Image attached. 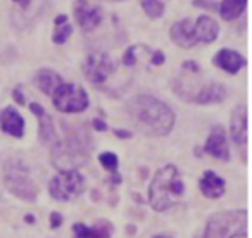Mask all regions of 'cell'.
I'll return each instance as SVG.
<instances>
[{
	"mask_svg": "<svg viewBox=\"0 0 252 238\" xmlns=\"http://www.w3.org/2000/svg\"><path fill=\"white\" fill-rule=\"evenodd\" d=\"M133 126L149 137H166L175 126V112L168 104L152 95H137L126 104Z\"/></svg>",
	"mask_w": 252,
	"mask_h": 238,
	"instance_id": "6da1fadb",
	"label": "cell"
},
{
	"mask_svg": "<svg viewBox=\"0 0 252 238\" xmlns=\"http://www.w3.org/2000/svg\"><path fill=\"white\" fill-rule=\"evenodd\" d=\"M183 195H185V183L175 166L168 164L156 173L149 186V204L156 212L168 210Z\"/></svg>",
	"mask_w": 252,
	"mask_h": 238,
	"instance_id": "7a4b0ae2",
	"label": "cell"
},
{
	"mask_svg": "<svg viewBox=\"0 0 252 238\" xmlns=\"http://www.w3.org/2000/svg\"><path fill=\"white\" fill-rule=\"evenodd\" d=\"M249 212L245 209L220 210L209 216L202 238H240L247 235Z\"/></svg>",
	"mask_w": 252,
	"mask_h": 238,
	"instance_id": "3957f363",
	"label": "cell"
},
{
	"mask_svg": "<svg viewBox=\"0 0 252 238\" xmlns=\"http://www.w3.org/2000/svg\"><path fill=\"white\" fill-rule=\"evenodd\" d=\"M63 128L66 131V138L64 142H61V147L52 157H56L57 154H64L71 162H74L76 166H83L88 161L94 149V142L88 133V130L83 124H69L67 121H63Z\"/></svg>",
	"mask_w": 252,
	"mask_h": 238,
	"instance_id": "277c9868",
	"label": "cell"
},
{
	"mask_svg": "<svg viewBox=\"0 0 252 238\" xmlns=\"http://www.w3.org/2000/svg\"><path fill=\"white\" fill-rule=\"evenodd\" d=\"M85 185H87L85 176L78 169L66 168V169H61L50 179L49 193L57 202H71V200L78 199L85 192Z\"/></svg>",
	"mask_w": 252,
	"mask_h": 238,
	"instance_id": "5b68a950",
	"label": "cell"
},
{
	"mask_svg": "<svg viewBox=\"0 0 252 238\" xmlns=\"http://www.w3.org/2000/svg\"><path fill=\"white\" fill-rule=\"evenodd\" d=\"M54 107L64 114H78L88 107V95L76 83H61L52 93Z\"/></svg>",
	"mask_w": 252,
	"mask_h": 238,
	"instance_id": "8992f818",
	"label": "cell"
},
{
	"mask_svg": "<svg viewBox=\"0 0 252 238\" xmlns=\"http://www.w3.org/2000/svg\"><path fill=\"white\" fill-rule=\"evenodd\" d=\"M116 73V62L105 52H95L87 56L83 62V74L92 85L100 87Z\"/></svg>",
	"mask_w": 252,
	"mask_h": 238,
	"instance_id": "52a82bcc",
	"label": "cell"
},
{
	"mask_svg": "<svg viewBox=\"0 0 252 238\" xmlns=\"http://www.w3.org/2000/svg\"><path fill=\"white\" fill-rule=\"evenodd\" d=\"M30 111L36 116L38 119V138L40 144L45 145V147L50 149V154H56L61 147V138L59 133L56 130V124H54V119L38 102H32L30 104Z\"/></svg>",
	"mask_w": 252,
	"mask_h": 238,
	"instance_id": "ba28073f",
	"label": "cell"
},
{
	"mask_svg": "<svg viewBox=\"0 0 252 238\" xmlns=\"http://www.w3.org/2000/svg\"><path fill=\"white\" fill-rule=\"evenodd\" d=\"M4 185L12 195L25 200V202H35L38 199L36 183L23 173H7L4 176Z\"/></svg>",
	"mask_w": 252,
	"mask_h": 238,
	"instance_id": "9c48e42d",
	"label": "cell"
},
{
	"mask_svg": "<svg viewBox=\"0 0 252 238\" xmlns=\"http://www.w3.org/2000/svg\"><path fill=\"white\" fill-rule=\"evenodd\" d=\"M204 154L211 155V157L218 159V161H223V162H228L231 159L226 133H224V130L221 126H214L213 130H211L209 137H207V140H206V145H204Z\"/></svg>",
	"mask_w": 252,
	"mask_h": 238,
	"instance_id": "30bf717a",
	"label": "cell"
},
{
	"mask_svg": "<svg viewBox=\"0 0 252 238\" xmlns=\"http://www.w3.org/2000/svg\"><path fill=\"white\" fill-rule=\"evenodd\" d=\"M230 137L231 142L238 147H245L249 142V121H247V107L237 105L231 112L230 119Z\"/></svg>",
	"mask_w": 252,
	"mask_h": 238,
	"instance_id": "8fae6325",
	"label": "cell"
},
{
	"mask_svg": "<svg viewBox=\"0 0 252 238\" xmlns=\"http://www.w3.org/2000/svg\"><path fill=\"white\" fill-rule=\"evenodd\" d=\"M74 16L76 21L85 31L95 30L102 21V12L97 5L90 4L88 0H76L74 2Z\"/></svg>",
	"mask_w": 252,
	"mask_h": 238,
	"instance_id": "7c38bea8",
	"label": "cell"
},
{
	"mask_svg": "<svg viewBox=\"0 0 252 238\" xmlns=\"http://www.w3.org/2000/svg\"><path fill=\"white\" fill-rule=\"evenodd\" d=\"M0 130L14 138L25 137V118L18 112V109L7 107L0 109Z\"/></svg>",
	"mask_w": 252,
	"mask_h": 238,
	"instance_id": "4fadbf2b",
	"label": "cell"
},
{
	"mask_svg": "<svg viewBox=\"0 0 252 238\" xmlns=\"http://www.w3.org/2000/svg\"><path fill=\"white\" fill-rule=\"evenodd\" d=\"M199 186H200L202 195L207 197V199H220V197H223L224 192H226V183H224V179L221 178L216 171H213V169L204 171L202 178H200V181H199Z\"/></svg>",
	"mask_w": 252,
	"mask_h": 238,
	"instance_id": "5bb4252c",
	"label": "cell"
},
{
	"mask_svg": "<svg viewBox=\"0 0 252 238\" xmlns=\"http://www.w3.org/2000/svg\"><path fill=\"white\" fill-rule=\"evenodd\" d=\"M169 35H171L173 42L178 47H183V49H192L197 43L195 33H193V21L189 18L182 19V21H176L171 26Z\"/></svg>",
	"mask_w": 252,
	"mask_h": 238,
	"instance_id": "9a60e30c",
	"label": "cell"
},
{
	"mask_svg": "<svg viewBox=\"0 0 252 238\" xmlns=\"http://www.w3.org/2000/svg\"><path fill=\"white\" fill-rule=\"evenodd\" d=\"M74 238H112V224L105 219H100L94 226H87L83 223L73 224Z\"/></svg>",
	"mask_w": 252,
	"mask_h": 238,
	"instance_id": "2e32d148",
	"label": "cell"
},
{
	"mask_svg": "<svg viewBox=\"0 0 252 238\" xmlns=\"http://www.w3.org/2000/svg\"><path fill=\"white\" fill-rule=\"evenodd\" d=\"M226 98V90L224 87H221L220 83H207L199 87V90H195L192 97V102L200 105L207 104H220Z\"/></svg>",
	"mask_w": 252,
	"mask_h": 238,
	"instance_id": "e0dca14e",
	"label": "cell"
},
{
	"mask_svg": "<svg viewBox=\"0 0 252 238\" xmlns=\"http://www.w3.org/2000/svg\"><path fill=\"white\" fill-rule=\"evenodd\" d=\"M214 64H216L218 67H221L223 71H226V73L237 74L238 71L244 67L245 60H244V57H242L238 52H235V50L223 49L216 54V57H214Z\"/></svg>",
	"mask_w": 252,
	"mask_h": 238,
	"instance_id": "ac0fdd59",
	"label": "cell"
},
{
	"mask_svg": "<svg viewBox=\"0 0 252 238\" xmlns=\"http://www.w3.org/2000/svg\"><path fill=\"white\" fill-rule=\"evenodd\" d=\"M220 26L209 16H202L193 23V33H195L197 43H211L213 40H216Z\"/></svg>",
	"mask_w": 252,
	"mask_h": 238,
	"instance_id": "d6986e66",
	"label": "cell"
},
{
	"mask_svg": "<svg viewBox=\"0 0 252 238\" xmlns=\"http://www.w3.org/2000/svg\"><path fill=\"white\" fill-rule=\"evenodd\" d=\"M61 83H63L61 74L52 69H40L35 76V85L38 87V90L43 91L45 95H52Z\"/></svg>",
	"mask_w": 252,
	"mask_h": 238,
	"instance_id": "ffe728a7",
	"label": "cell"
},
{
	"mask_svg": "<svg viewBox=\"0 0 252 238\" xmlns=\"http://www.w3.org/2000/svg\"><path fill=\"white\" fill-rule=\"evenodd\" d=\"M245 5H247V0H221V5H220L221 18L226 19V21L238 18L244 12Z\"/></svg>",
	"mask_w": 252,
	"mask_h": 238,
	"instance_id": "44dd1931",
	"label": "cell"
},
{
	"mask_svg": "<svg viewBox=\"0 0 252 238\" xmlns=\"http://www.w3.org/2000/svg\"><path fill=\"white\" fill-rule=\"evenodd\" d=\"M140 5L145 11V14L152 19L161 18L162 12H164V4H162L161 0H142Z\"/></svg>",
	"mask_w": 252,
	"mask_h": 238,
	"instance_id": "7402d4cb",
	"label": "cell"
},
{
	"mask_svg": "<svg viewBox=\"0 0 252 238\" xmlns=\"http://www.w3.org/2000/svg\"><path fill=\"white\" fill-rule=\"evenodd\" d=\"M98 162L102 164V168L111 173L118 171V168H119V157L114 152H102V154L98 155Z\"/></svg>",
	"mask_w": 252,
	"mask_h": 238,
	"instance_id": "603a6c76",
	"label": "cell"
},
{
	"mask_svg": "<svg viewBox=\"0 0 252 238\" xmlns=\"http://www.w3.org/2000/svg\"><path fill=\"white\" fill-rule=\"evenodd\" d=\"M71 35H73V26L64 23V25L57 26V30L52 35V40H54V43H57V45H63V43L67 42V38H69Z\"/></svg>",
	"mask_w": 252,
	"mask_h": 238,
	"instance_id": "cb8c5ba5",
	"label": "cell"
},
{
	"mask_svg": "<svg viewBox=\"0 0 252 238\" xmlns=\"http://www.w3.org/2000/svg\"><path fill=\"white\" fill-rule=\"evenodd\" d=\"M135 49H137V45L130 47V49L125 52V56H123V64H125V66H128V67L135 66V62H137V57H135Z\"/></svg>",
	"mask_w": 252,
	"mask_h": 238,
	"instance_id": "d4e9b609",
	"label": "cell"
},
{
	"mask_svg": "<svg viewBox=\"0 0 252 238\" xmlns=\"http://www.w3.org/2000/svg\"><path fill=\"white\" fill-rule=\"evenodd\" d=\"M63 226V214H59L57 210L50 212V228L52 230H57V228Z\"/></svg>",
	"mask_w": 252,
	"mask_h": 238,
	"instance_id": "484cf974",
	"label": "cell"
},
{
	"mask_svg": "<svg viewBox=\"0 0 252 238\" xmlns=\"http://www.w3.org/2000/svg\"><path fill=\"white\" fill-rule=\"evenodd\" d=\"M12 98L18 102L19 105H25L26 104V98H25V93H23V87H16L12 90Z\"/></svg>",
	"mask_w": 252,
	"mask_h": 238,
	"instance_id": "4316f807",
	"label": "cell"
},
{
	"mask_svg": "<svg viewBox=\"0 0 252 238\" xmlns=\"http://www.w3.org/2000/svg\"><path fill=\"white\" fill-rule=\"evenodd\" d=\"M182 67H183V71H190V73H193V74H197V73L200 71L199 64H197V62H192V60H187V62H183V64H182Z\"/></svg>",
	"mask_w": 252,
	"mask_h": 238,
	"instance_id": "83f0119b",
	"label": "cell"
},
{
	"mask_svg": "<svg viewBox=\"0 0 252 238\" xmlns=\"http://www.w3.org/2000/svg\"><path fill=\"white\" fill-rule=\"evenodd\" d=\"M152 64H154V66L164 64V54H162V50H156V52L152 54Z\"/></svg>",
	"mask_w": 252,
	"mask_h": 238,
	"instance_id": "f1b7e54d",
	"label": "cell"
},
{
	"mask_svg": "<svg viewBox=\"0 0 252 238\" xmlns=\"http://www.w3.org/2000/svg\"><path fill=\"white\" fill-rule=\"evenodd\" d=\"M92 124H94V128H95L97 131H107V123H105L104 119L95 118L94 121H92Z\"/></svg>",
	"mask_w": 252,
	"mask_h": 238,
	"instance_id": "f546056e",
	"label": "cell"
},
{
	"mask_svg": "<svg viewBox=\"0 0 252 238\" xmlns=\"http://www.w3.org/2000/svg\"><path fill=\"white\" fill-rule=\"evenodd\" d=\"M193 5H195V7H204V9H218V5L214 4V2L209 4V0H195Z\"/></svg>",
	"mask_w": 252,
	"mask_h": 238,
	"instance_id": "4dcf8cb0",
	"label": "cell"
},
{
	"mask_svg": "<svg viewBox=\"0 0 252 238\" xmlns=\"http://www.w3.org/2000/svg\"><path fill=\"white\" fill-rule=\"evenodd\" d=\"M114 137L121 138V140H126V138H131V131H128V130H114Z\"/></svg>",
	"mask_w": 252,
	"mask_h": 238,
	"instance_id": "1f68e13d",
	"label": "cell"
},
{
	"mask_svg": "<svg viewBox=\"0 0 252 238\" xmlns=\"http://www.w3.org/2000/svg\"><path fill=\"white\" fill-rule=\"evenodd\" d=\"M66 21H67V16L66 14H61V16H57L54 23H56V26H61V25H64Z\"/></svg>",
	"mask_w": 252,
	"mask_h": 238,
	"instance_id": "d6a6232c",
	"label": "cell"
},
{
	"mask_svg": "<svg viewBox=\"0 0 252 238\" xmlns=\"http://www.w3.org/2000/svg\"><path fill=\"white\" fill-rule=\"evenodd\" d=\"M111 183H114V185H119V183H121V176L118 175V171L112 173V176H111Z\"/></svg>",
	"mask_w": 252,
	"mask_h": 238,
	"instance_id": "836d02e7",
	"label": "cell"
},
{
	"mask_svg": "<svg viewBox=\"0 0 252 238\" xmlns=\"http://www.w3.org/2000/svg\"><path fill=\"white\" fill-rule=\"evenodd\" d=\"M25 223H28V224H35V223H36L35 216H33V214H26V216H25Z\"/></svg>",
	"mask_w": 252,
	"mask_h": 238,
	"instance_id": "e575fe53",
	"label": "cell"
},
{
	"mask_svg": "<svg viewBox=\"0 0 252 238\" xmlns=\"http://www.w3.org/2000/svg\"><path fill=\"white\" fill-rule=\"evenodd\" d=\"M14 2H18V4L21 5V7H25V9L30 5V0H14Z\"/></svg>",
	"mask_w": 252,
	"mask_h": 238,
	"instance_id": "d590c367",
	"label": "cell"
},
{
	"mask_svg": "<svg viewBox=\"0 0 252 238\" xmlns=\"http://www.w3.org/2000/svg\"><path fill=\"white\" fill-rule=\"evenodd\" d=\"M152 238H173V237H168V235H154Z\"/></svg>",
	"mask_w": 252,
	"mask_h": 238,
	"instance_id": "8d00e7d4",
	"label": "cell"
}]
</instances>
